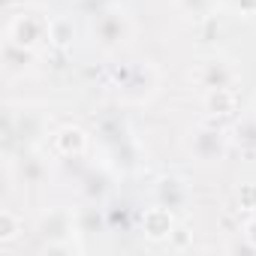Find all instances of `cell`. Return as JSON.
<instances>
[{"label": "cell", "mask_w": 256, "mask_h": 256, "mask_svg": "<svg viewBox=\"0 0 256 256\" xmlns=\"http://www.w3.org/2000/svg\"><path fill=\"white\" fill-rule=\"evenodd\" d=\"M244 238H247V241L256 247V220H250V223L244 226Z\"/></svg>", "instance_id": "cell-8"}, {"label": "cell", "mask_w": 256, "mask_h": 256, "mask_svg": "<svg viewBox=\"0 0 256 256\" xmlns=\"http://www.w3.org/2000/svg\"><path fill=\"white\" fill-rule=\"evenodd\" d=\"M48 40H52L54 46H66V42L72 40V24L64 22V18L52 22V28H48Z\"/></svg>", "instance_id": "cell-5"}, {"label": "cell", "mask_w": 256, "mask_h": 256, "mask_svg": "<svg viewBox=\"0 0 256 256\" xmlns=\"http://www.w3.org/2000/svg\"><path fill=\"white\" fill-rule=\"evenodd\" d=\"M145 232H148V238H154V241L172 235V217H169V211H163V208L148 211V214H145Z\"/></svg>", "instance_id": "cell-2"}, {"label": "cell", "mask_w": 256, "mask_h": 256, "mask_svg": "<svg viewBox=\"0 0 256 256\" xmlns=\"http://www.w3.org/2000/svg\"><path fill=\"white\" fill-rule=\"evenodd\" d=\"M253 102H256V100H253Z\"/></svg>", "instance_id": "cell-9"}, {"label": "cell", "mask_w": 256, "mask_h": 256, "mask_svg": "<svg viewBox=\"0 0 256 256\" xmlns=\"http://www.w3.org/2000/svg\"><path fill=\"white\" fill-rule=\"evenodd\" d=\"M208 106H211V108H223V114H226V112L235 108V96H232L229 88H214L211 96H208Z\"/></svg>", "instance_id": "cell-4"}, {"label": "cell", "mask_w": 256, "mask_h": 256, "mask_svg": "<svg viewBox=\"0 0 256 256\" xmlns=\"http://www.w3.org/2000/svg\"><path fill=\"white\" fill-rule=\"evenodd\" d=\"M84 148V133L76 130V126H66V130L58 133V151L64 154H78Z\"/></svg>", "instance_id": "cell-3"}, {"label": "cell", "mask_w": 256, "mask_h": 256, "mask_svg": "<svg viewBox=\"0 0 256 256\" xmlns=\"http://www.w3.org/2000/svg\"><path fill=\"white\" fill-rule=\"evenodd\" d=\"M48 28H52V22H46L42 16H36V12H18L10 22V40L16 46L34 48L42 40H48Z\"/></svg>", "instance_id": "cell-1"}, {"label": "cell", "mask_w": 256, "mask_h": 256, "mask_svg": "<svg viewBox=\"0 0 256 256\" xmlns=\"http://www.w3.org/2000/svg\"><path fill=\"white\" fill-rule=\"evenodd\" d=\"M18 235V220L12 211H4L0 214V241H12Z\"/></svg>", "instance_id": "cell-6"}, {"label": "cell", "mask_w": 256, "mask_h": 256, "mask_svg": "<svg viewBox=\"0 0 256 256\" xmlns=\"http://www.w3.org/2000/svg\"><path fill=\"white\" fill-rule=\"evenodd\" d=\"M238 196H241V205H247V208H256V184H244Z\"/></svg>", "instance_id": "cell-7"}]
</instances>
